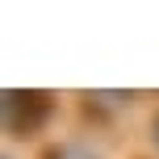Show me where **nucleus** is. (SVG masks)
I'll return each instance as SVG.
<instances>
[{
    "instance_id": "nucleus-1",
    "label": "nucleus",
    "mask_w": 159,
    "mask_h": 159,
    "mask_svg": "<svg viewBox=\"0 0 159 159\" xmlns=\"http://www.w3.org/2000/svg\"><path fill=\"white\" fill-rule=\"evenodd\" d=\"M50 159H101V155H92L88 147H75V143H63V147H55L50 151Z\"/></svg>"
},
{
    "instance_id": "nucleus-2",
    "label": "nucleus",
    "mask_w": 159,
    "mask_h": 159,
    "mask_svg": "<svg viewBox=\"0 0 159 159\" xmlns=\"http://www.w3.org/2000/svg\"><path fill=\"white\" fill-rule=\"evenodd\" d=\"M155 138H159V121H155Z\"/></svg>"
}]
</instances>
